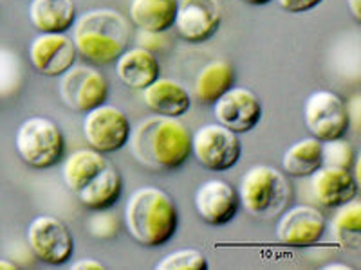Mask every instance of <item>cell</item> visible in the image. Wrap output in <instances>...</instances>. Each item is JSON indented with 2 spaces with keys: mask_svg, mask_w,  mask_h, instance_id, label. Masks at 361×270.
Returning <instances> with one entry per match:
<instances>
[{
  "mask_svg": "<svg viewBox=\"0 0 361 270\" xmlns=\"http://www.w3.org/2000/svg\"><path fill=\"white\" fill-rule=\"evenodd\" d=\"M130 153L141 166L156 172L179 169L192 155V134L177 117L143 119L128 137Z\"/></svg>",
  "mask_w": 361,
  "mask_h": 270,
  "instance_id": "1",
  "label": "cell"
},
{
  "mask_svg": "<svg viewBox=\"0 0 361 270\" xmlns=\"http://www.w3.org/2000/svg\"><path fill=\"white\" fill-rule=\"evenodd\" d=\"M74 47L92 65H109L128 49L132 38L130 22L119 11L98 8L83 13L73 24Z\"/></svg>",
  "mask_w": 361,
  "mask_h": 270,
  "instance_id": "2",
  "label": "cell"
},
{
  "mask_svg": "<svg viewBox=\"0 0 361 270\" xmlns=\"http://www.w3.org/2000/svg\"><path fill=\"white\" fill-rule=\"evenodd\" d=\"M125 225L143 247L166 245L177 233L179 213L169 193L152 186L135 189L125 205Z\"/></svg>",
  "mask_w": 361,
  "mask_h": 270,
  "instance_id": "3",
  "label": "cell"
},
{
  "mask_svg": "<svg viewBox=\"0 0 361 270\" xmlns=\"http://www.w3.org/2000/svg\"><path fill=\"white\" fill-rule=\"evenodd\" d=\"M237 191L240 207L255 218L279 217L293 197L288 176L267 164H257L247 169Z\"/></svg>",
  "mask_w": 361,
  "mask_h": 270,
  "instance_id": "4",
  "label": "cell"
},
{
  "mask_svg": "<svg viewBox=\"0 0 361 270\" xmlns=\"http://www.w3.org/2000/svg\"><path fill=\"white\" fill-rule=\"evenodd\" d=\"M66 135L49 117H29L18 127L15 148L29 168L49 169L63 159Z\"/></svg>",
  "mask_w": 361,
  "mask_h": 270,
  "instance_id": "5",
  "label": "cell"
},
{
  "mask_svg": "<svg viewBox=\"0 0 361 270\" xmlns=\"http://www.w3.org/2000/svg\"><path fill=\"white\" fill-rule=\"evenodd\" d=\"M192 153L208 172H228L240 160L238 134L222 124H204L192 135Z\"/></svg>",
  "mask_w": 361,
  "mask_h": 270,
  "instance_id": "6",
  "label": "cell"
},
{
  "mask_svg": "<svg viewBox=\"0 0 361 270\" xmlns=\"http://www.w3.org/2000/svg\"><path fill=\"white\" fill-rule=\"evenodd\" d=\"M27 245L35 258L45 265H66L74 252L69 227L58 217L40 214L27 225Z\"/></svg>",
  "mask_w": 361,
  "mask_h": 270,
  "instance_id": "7",
  "label": "cell"
},
{
  "mask_svg": "<svg viewBox=\"0 0 361 270\" xmlns=\"http://www.w3.org/2000/svg\"><path fill=\"white\" fill-rule=\"evenodd\" d=\"M304 123L311 137L322 143L340 139L350 124L347 105L331 90H316L305 99Z\"/></svg>",
  "mask_w": 361,
  "mask_h": 270,
  "instance_id": "8",
  "label": "cell"
},
{
  "mask_svg": "<svg viewBox=\"0 0 361 270\" xmlns=\"http://www.w3.org/2000/svg\"><path fill=\"white\" fill-rule=\"evenodd\" d=\"M58 90L67 108L78 114H87L107 103L109 82L94 67L73 65L60 76Z\"/></svg>",
  "mask_w": 361,
  "mask_h": 270,
  "instance_id": "9",
  "label": "cell"
},
{
  "mask_svg": "<svg viewBox=\"0 0 361 270\" xmlns=\"http://www.w3.org/2000/svg\"><path fill=\"white\" fill-rule=\"evenodd\" d=\"M130 121L123 110L103 103L92 108L83 119V135L92 150L99 153H114L127 146L130 137Z\"/></svg>",
  "mask_w": 361,
  "mask_h": 270,
  "instance_id": "10",
  "label": "cell"
},
{
  "mask_svg": "<svg viewBox=\"0 0 361 270\" xmlns=\"http://www.w3.org/2000/svg\"><path fill=\"white\" fill-rule=\"evenodd\" d=\"M221 24L222 8L219 0H180L173 29L185 41L202 44L214 38Z\"/></svg>",
  "mask_w": 361,
  "mask_h": 270,
  "instance_id": "11",
  "label": "cell"
},
{
  "mask_svg": "<svg viewBox=\"0 0 361 270\" xmlns=\"http://www.w3.org/2000/svg\"><path fill=\"white\" fill-rule=\"evenodd\" d=\"M193 205L202 221L222 227L237 217L240 200L237 188L228 180L209 179L197 188L193 195Z\"/></svg>",
  "mask_w": 361,
  "mask_h": 270,
  "instance_id": "12",
  "label": "cell"
},
{
  "mask_svg": "<svg viewBox=\"0 0 361 270\" xmlns=\"http://www.w3.org/2000/svg\"><path fill=\"white\" fill-rule=\"evenodd\" d=\"M214 115L222 127L235 134H246L260 123L262 105L253 90L231 86L214 103Z\"/></svg>",
  "mask_w": 361,
  "mask_h": 270,
  "instance_id": "13",
  "label": "cell"
},
{
  "mask_svg": "<svg viewBox=\"0 0 361 270\" xmlns=\"http://www.w3.org/2000/svg\"><path fill=\"white\" fill-rule=\"evenodd\" d=\"M78 51L66 33H38L29 45V62L47 78H60L76 62Z\"/></svg>",
  "mask_w": 361,
  "mask_h": 270,
  "instance_id": "14",
  "label": "cell"
},
{
  "mask_svg": "<svg viewBox=\"0 0 361 270\" xmlns=\"http://www.w3.org/2000/svg\"><path fill=\"white\" fill-rule=\"evenodd\" d=\"M327 220L320 209L312 205H295L283 209L276 224V238L283 245L309 247L324 238Z\"/></svg>",
  "mask_w": 361,
  "mask_h": 270,
  "instance_id": "15",
  "label": "cell"
},
{
  "mask_svg": "<svg viewBox=\"0 0 361 270\" xmlns=\"http://www.w3.org/2000/svg\"><path fill=\"white\" fill-rule=\"evenodd\" d=\"M311 189L318 204L324 207H338L357 197L360 184L350 169L322 164L311 175Z\"/></svg>",
  "mask_w": 361,
  "mask_h": 270,
  "instance_id": "16",
  "label": "cell"
},
{
  "mask_svg": "<svg viewBox=\"0 0 361 270\" xmlns=\"http://www.w3.org/2000/svg\"><path fill=\"white\" fill-rule=\"evenodd\" d=\"M143 101L154 114L180 117L192 107L190 92L176 79L157 78L143 90Z\"/></svg>",
  "mask_w": 361,
  "mask_h": 270,
  "instance_id": "17",
  "label": "cell"
},
{
  "mask_svg": "<svg viewBox=\"0 0 361 270\" xmlns=\"http://www.w3.org/2000/svg\"><path fill=\"white\" fill-rule=\"evenodd\" d=\"M116 74L128 89L143 90L159 78V62L152 51L132 47L123 51L116 60Z\"/></svg>",
  "mask_w": 361,
  "mask_h": 270,
  "instance_id": "18",
  "label": "cell"
},
{
  "mask_svg": "<svg viewBox=\"0 0 361 270\" xmlns=\"http://www.w3.org/2000/svg\"><path fill=\"white\" fill-rule=\"evenodd\" d=\"M74 20V0H31L29 4V22L38 33H67Z\"/></svg>",
  "mask_w": 361,
  "mask_h": 270,
  "instance_id": "19",
  "label": "cell"
},
{
  "mask_svg": "<svg viewBox=\"0 0 361 270\" xmlns=\"http://www.w3.org/2000/svg\"><path fill=\"white\" fill-rule=\"evenodd\" d=\"M121 193H123V176L112 164H109L85 188L74 195L78 197L83 207L90 211H102V209H111L119 200Z\"/></svg>",
  "mask_w": 361,
  "mask_h": 270,
  "instance_id": "20",
  "label": "cell"
},
{
  "mask_svg": "<svg viewBox=\"0 0 361 270\" xmlns=\"http://www.w3.org/2000/svg\"><path fill=\"white\" fill-rule=\"evenodd\" d=\"M179 0H132L130 22L145 33H164L173 27Z\"/></svg>",
  "mask_w": 361,
  "mask_h": 270,
  "instance_id": "21",
  "label": "cell"
},
{
  "mask_svg": "<svg viewBox=\"0 0 361 270\" xmlns=\"http://www.w3.org/2000/svg\"><path fill=\"white\" fill-rule=\"evenodd\" d=\"M107 157L103 153L96 152L92 148H82L71 153L63 162L62 176L67 188L73 193H78L80 189L85 188L90 180L94 179L102 169L109 166Z\"/></svg>",
  "mask_w": 361,
  "mask_h": 270,
  "instance_id": "22",
  "label": "cell"
},
{
  "mask_svg": "<svg viewBox=\"0 0 361 270\" xmlns=\"http://www.w3.org/2000/svg\"><path fill=\"white\" fill-rule=\"evenodd\" d=\"M235 82V70L224 60H214L206 63L195 76L193 92L195 99L202 105H214Z\"/></svg>",
  "mask_w": 361,
  "mask_h": 270,
  "instance_id": "23",
  "label": "cell"
},
{
  "mask_svg": "<svg viewBox=\"0 0 361 270\" xmlns=\"http://www.w3.org/2000/svg\"><path fill=\"white\" fill-rule=\"evenodd\" d=\"M324 164L322 141L309 137L293 144L282 157V169L291 176H311Z\"/></svg>",
  "mask_w": 361,
  "mask_h": 270,
  "instance_id": "24",
  "label": "cell"
},
{
  "mask_svg": "<svg viewBox=\"0 0 361 270\" xmlns=\"http://www.w3.org/2000/svg\"><path fill=\"white\" fill-rule=\"evenodd\" d=\"M331 220L334 242L345 249H360L361 245V202L357 198L338 205Z\"/></svg>",
  "mask_w": 361,
  "mask_h": 270,
  "instance_id": "25",
  "label": "cell"
},
{
  "mask_svg": "<svg viewBox=\"0 0 361 270\" xmlns=\"http://www.w3.org/2000/svg\"><path fill=\"white\" fill-rule=\"evenodd\" d=\"M25 67L20 54L9 47H0V99H9L24 89Z\"/></svg>",
  "mask_w": 361,
  "mask_h": 270,
  "instance_id": "26",
  "label": "cell"
},
{
  "mask_svg": "<svg viewBox=\"0 0 361 270\" xmlns=\"http://www.w3.org/2000/svg\"><path fill=\"white\" fill-rule=\"evenodd\" d=\"M157 270H206L208 259L197 249H180L164 256L156 265Z\"/></svg>",
  "mask_w": 361,
  "mask_h": 270,
  "instance_id": "27",
  "label": "cell"
},
{
  "mask_svg": "<svg viewBox=\"0 0 361 270\" xmlns=\"http://www.w3.org/2000/svg\"><path fill=\"white\" fill-rule=\"evenodd\" d=\"M322 159L325 166H336V168L350 169L356 159L354 146L345 141L343 137L333 141H324L322 143Z\"/></svg>",
  "mask_w": 361,
  "mask_h": 270,
  "instance_id": "28",
  "label": "cell"
},
{
  "mask_svg": "<svg viewBox=\"0 0 361 270\" xmlns=\"http://www.w3.org/2000/svg\"><path fill=\"white\" fill-rule=\"evenodd\" d=\"M119 218L116 217L112 211L102 209V211H94V214H90L87 220V229H89L90 236L98 238V240H114L119 233Z\"/></svg>",
  "mask_w": 361,
  "mask_h": 270,
  "instance_id": "29",
  "label": "cell"
},
{
  "mask_svg": "<svg viewBox=\"0 0 361 270\" xmlns=\"http://www.w3.org/2000/svg\"><path fill=\"white\" fill-rule=\"evenodd\" d=\"M324 0H276V4L282 11L293 13V15H298V13H307L312 11L314 8L322 4Z\"/></svg>",
  "mask_w": 361,
  "mask_h": 270,
  "instance_id": "30",
  "label": "cell"
},
{
  "mask_svg": "<svg viewBox=\"0 0 361 270\" xmlns=\"http://www.w3.org/2000/svg\"><path fill=\"white\" fill-rule=\"evenodd\" d=\"M71 270H105V265L99 262H96V259H78V262H74L73 265H71Z\"/></svg>",
  "mask_w": 361,
  "mask_h": 270,
  "instance_id": "31",
  "label": "cell"
},
{
  "mask_svg": "<svg viewBox=\"0 0 361 270\" xmlns=\"http://www.w3.org/2000/svg\"><path fill=\"white\" fill-rule=\"evenodd\" d=\"M347 6L356 22H361V0H347Z\"/></svg>",
  "mask_w": 361,
  "mask_h": 270,
  "instance_id": "32",
  "label": "cell"
},
{
  "mask_svg": "<svg viewBox=\"0 0 361 270\" xmlns=\"http://www.w3.org/2000/svg\"><path fill=\"white\" fill-rule=\"evenodd\" d=\"M18 265L11 259H0V270H17Z\"/></svg>",
  "mask_w": 361,
  "mask_h": 270,
  "instance_id": "33",
  "label": "cell"
},
{
  "mask_svg": "<svg viewBox=\"0 0 361 270\" xmlns=\"http://www.w3.org/2000/svg\"><path fill=\"white\" fill-rule=\"evenodd\" d=\"M325 269L329 270H338V269H343V270H349L350 266L349 265H343V263H336V265H327Z\"/></svg>",
  "mask_w": 361,
  "mask_h": 270,
  "instance_id": "34",
  "label": "cell"
},
{
  "mask_svg": "<svg viewBox=\"0 0 361 270\" xmlns=\"http://www.w3.org/2000/svg\"><path fill=\"white\" fill-rule=\"evenodd\" d=\"M246 4H251V6H264L267 4V2H271V0H244Z\"/></svg>",
  "mask_w": 361,
  "mask_h": 270,
  "instance_id": "35",
  "label": "cell"
}]
</instances>
